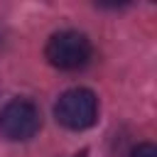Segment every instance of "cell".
Segmentation results:
<instances>
[{"label":"cell","instance_id":"6da1fadb","mask_svg":"<svg viewBox=\"0 0 157 157\" xmlns=\"http://www.w3.org/2000/svg\"><path fill=\"white\" fill-rule=\"evenodd\" d=\"M91 52L93 49H91L88 37L76 29H61V32L52 34L44 47L47 61L61 71H76V69L86 66L91 59Z\"/></svg>","mask_w":157,"mask_h":157},{"label":"cell","instance_id":"7a4b0ae2","mask_svg":"<svg viewBox=\"0 0 157 157\" xmlns=\"http://www.w3.org/2000/svg\"><path fill=\"white\" fill-rule=\"evenodd\" d=\"M54 115L66 130H88L98 120V98L91 88H69L59 96Z\"/></svg>","mask_w":157,"mask_h":157},{"label":"cell","instance_id":"3957f363","mask_svg":"<svg viewBox=\"0 0 157 157\" xmlns=\"http://www.w3.org/2000/svg\"><path fill=\"white\" fill-rule=\"evenodd\" d=\"M42 128L39 108L27 98H12L0 110V135L10 142H22L37 135Z\"/></svg>","mask_w":157,"mask_h":157},{"label":"cell","instance_id":"277c9868","mask_svg":"<svg viewBox=\"0 0 157 157\" xmlns=\"http://www.w3.org/2000/svg\"><path fill=\"white\" fill-rule=\"evenodd\" d=\"M130 157H157V150H155L152 142H140V145L130 152Z\"/></svg>","mask_w":157,"mask_h":157},{"label":"cell","instance_id":"5b68a950","mask_svg":"<svg viewBox=\"0 0 157 157\" xmlns=\"http://www.w3.org/2000/svg\"><path fill=\"white\" fill-rule=\"evenodd\" d=\"M74 157H86V152H81V155H74Z\"/></svg>","mask_w":157,"mask_h":157}]
</instances>
